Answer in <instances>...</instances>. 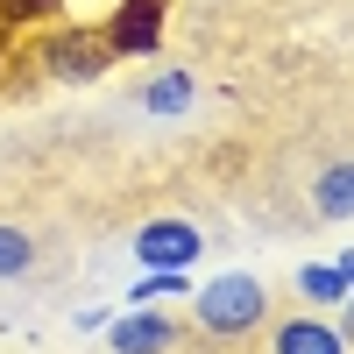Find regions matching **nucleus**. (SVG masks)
Listing matches in <instances>:
<instances>
[{
  "mask_svg": "<svg viewBox=\"0 0 354 354\" xmlns=\"http://www.w3.org/2000/svg\"><path fill=\"white\" fill-rule=\"evenodd\" d=\"M135 255L149 262V270H185V262H198V227L185 220H149L135 234Z\"/></svg>",
  "mask_w": 354,
  "mask_h": 354,
  "instance_id": "20e7f679",
  "label": "nucleus"
},
{
  "mask_svg": "<svg viewBox=\"0 0 354 354\" xmlns=\"http://www.w3.org/2000/svg\"><path fill=\"white\" fill-rule=\"evenodd\" d=\"M185 290H192V277H185V270H149V277L135 283V305H156V298H185Z\"/></svg>",
  "mask_w": 354,
  "mask_h": 354,
  "instance_id": "9b49d317",
  "label": "nucleus"
},
{
  "mask_svg": "<svg viewBox=\"0 0 354 354\" xmlns=\"http://www.w3.org/2000/svg\"><path fill=\"white\" fill-rule=\"evenodd\" d=\"M340 340H354V298H340Z\"/></svg>",
  "mask_w": 354,
  "mask_h": 354,
  "instance_id": "ddd939ff",
  "label": "nucleus"
},
{
  "mask_svg": "<svg viewBox=\"0 0 354 354\" xmlns=\"http://www.w3.org/2000/svg\"><path fill=\"white\" fill-rule=\"evenodd\" d=\"M142 106H149V113H185V106H192V71L149 78V85H142Z\"/></svg>",
  "mask_w": 354,
  "mask_h": 354,
  "instance_id": "6e6552de",
  "label": "nucleus"
},
{
  "mask_svg": "<svg viewBox=\"0 0 354 354\" xmlns=\"http://www.w3.org/2000/svg\"><path fill=\"white\" fill-rule=\"evenodd\" d=\"M64 0H0V21H50Z\"/></svg>",
  "mask_w": 354,
  "mask_h": 354,
  "instance_id": "f8f14e48",
  "label": "nucleus"
},
{
  "mask_svg": "<svg viewBox=\"0 0 354 354\" xmlns=\"http://www.w3.org/2000/svg\"><path fill=\"white\" fill-rule=\"evenodd\" d=\"M312 198H319V213H326V220H354V163H333V170L312 185Z\"/></svg>",
  "mask_w": 354,
  "mask_h": 354,
  "instance_id": "0eeeda50",
  "label": "nucleus"
},
{
  "mask_svg": "<svg viewBox=\"0 0 354 354\" xmlns=\"http://www.w3.org/2000/svg\"><path fill=\"white\" fill-rule=\"evenodd\" d=\"M340 277H347V283H354V248H347V255H340Z\"/></svg>",
  "mask_w": 354,
  "mask_h": 354,
  "instance_id": "4468645a",
  "label": "nucleus"
},
{
  "mask_svg": "<svg viewBox=\"0 0 354 354\" xmlns=\"http://www.w3.org/2000/svg\"><path fill=\"white\" fill-rule=\"evenodd\" d=\"M106 347H113V354H170V347H177V326H170L156 305H135L128 319H113Z\"/></svg>",
  "mask_w": 354,
  "mask_h": 354,
  "instance_id": "39448f33",
  "label": "nucleus"
},
{
  "mask_svg": "<svg viewBox=\"0 0 354 354\" xmlns=\"http://www.w3.org/2000/svg\"><path fill=\"white\" fill-rule=\"evenodd\" d=\"M298 290H305L312 305H340V298H347L354 283L340 277V262H333V270H326V262H312V270H298Z\"/></svg>",
  "mask_w": 354,
  "mask_h": 354,
  "instance_id": "1a4fd4ad",
  "label": "nucleus"
},
{
  "mask_svg": "<svg viewBox=\"0 0 354 354\" xmlns=\"http://www.w3.org/2000/svg\"><path fill=\"white\" fill-rule=\"evenodd\" d=\"M163 15H170V0H121L106 21V36H113V57H149L163 43Z\"/></svg>",
  "mask_w": 354,
  "mask_h": 354,
  "instance_id": "7ed1b4c3",
  "label": "nucleus"
},
{
  "mask_svg": "<svg viewBox=\"0 0 354 354\" xmlns=\"http://www.w3.org/2000/svg\"><path fill=\"white\" fill-rule=\"evenodd\" d=\"M106 64H113V36L106 28H57L43 43V71L64 78V85H93V78H106Z\"/></svg>",
  "mask_w": 354,
  "mask_h": 354,
  "instance_id": "f03ea898",
  "label": "nucleus"
},
{
  "mask_svg": "<svg viewBox=\"0 0 354 354\" xmlns=\"http://www.w3.org/2000/svg\"><path fill=\"white\" fill-rule=\"evenodd\" d=\"M277 354H347V340L326 319H283L277 326Z\"/></svg>",
  "mask_w": 354,
  "mask_h": 354,
  "instance_id": "423d86ee",
  "label": "nucleus"
},
{
  "mask_svg": "<svg viewBox=\"0 0 354 354\" xmlns=\"http://www.w3.org/2000/svg\"><path fill=\"white\" fill-rule=\"evenodd\" d=\"M28 262H36V241H28L21 227H0V283H8V277H21Z\"/></svg>",
  "mask_w": 354,
  "mask_h": 354,
  "instance_id": "9d476101",
  "label": "nucleus"
},
{
  "mask_svg": "<svg viewBox=\"0 0 354 354\" xmlns=\"http://www.w3.org/2000/svg\"><path fill=\"white\" fill-rule=\"evenodd\" d=\"M192 305H198V326L213 340H241V333H255L262 319H270V290L255 277H241V270H227L220 283H198Z\"/></svg>",
  "mask_w": 354,
  "mask_h": 354,
  "instance_id": "f257e3e1",
  "label": "nucleus"
}]
</instances>
